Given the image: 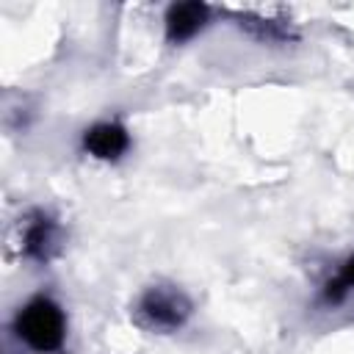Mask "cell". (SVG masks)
<instances>
[{"label": "cell", "mask_w": 354, "mask_h": 354, "mask_svg": "<svg viewBox=\"0 0 354 354\" xmlns=\"http://www.w3.org/2000/svg\"><path fill=\"white\" fill-rule=\"evenodd\" d=\"M58 249V224L53 216L47 213H33L25 224V232H22V252L30 257V260H39V263H47Z\"/></svg>", "instance_id": "cell-5"}, {"label": "cell", "mask_w": 354, "mask_h": 354, "mask_svg": "<svg viewBox=\"0 0 354 354\" xmlns=\"http://www.w3.org/2000/svg\"><path fill=\"white\" fill-rule=\"evenodd\" d=\"M191 315V299L166 282L149 285L136 301V321L149 332H177Z\"/></svg>", "instance_id": "cell-2"}, {"label": "cell", "mask_w": 354, "mask_h": 354, "mask_svg": "<svg viewBox=\"0 0 354 354\" xmlns=\"http://www.w3.org/2000/svg\"><path fill=\"white\" fill-rule=\"evenodd\" d=\"M210 22V8L205 3H174L166 8L163 25H166V39L169 44H183L194 39L205 25Z\"/></svg>", "instance_id": "cell-4"}, {"label": "cell", "mask_w": 354, "mask_h": 354, "mask_svg": "<svg viewBox=\"0 0 354 354\" xmlns=\"http://www.w3.org/2000/svg\"><path fill=\"white\" fill-rule=\"evenodd\" d=\"M354 290V254H348L335 274L321 285V301L326 307H337L340 301H346V296Z\"/></svg>", "instance_id": "cell-6"}, {"label": "cell", "mask_w": 354, "mask_h": 354, "mask_svg": "<svg viewBox=\"0 0 354 354\" xmlns=\"http://www.w3.org/2000/svg\"><path fill=\"white\" fill-rule=\"evenodd\" d=\"M83 149L97 160H119L130 149V133L122 122H94L83 133Z\"/></svg>", "instance_id": "cell-3"}, {"label": "cell", "mask_w": 354, "mask_h": 354, "mask_svg": "<svg viewBox=\"0 0 354 354\" xmlns=\"http://www.w3.org/2000/svg\"><path fill=\"white\" fill-rule=\"evenodd\" d=\"M14 335L36 354L58 351L66 337V315L55 299L33 296L25 307H19L14 318Z\"/></svg>", "instance_id": "cell-1"}]
</instances>
